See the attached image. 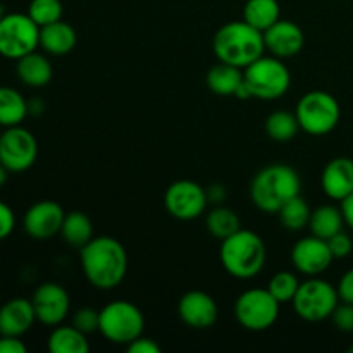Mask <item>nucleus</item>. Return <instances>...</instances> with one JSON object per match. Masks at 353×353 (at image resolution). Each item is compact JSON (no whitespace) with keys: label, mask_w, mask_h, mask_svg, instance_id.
Instances as JSON below:
<instances>
[{"label":"nucleus","mask_w":353,"mask_h":353,"mask_svg":"<svg viewBox=\"0 0 353 353\" xmlns=\"http://www.w3.org/2000/svg\"><path fill=\"white\" fill-rule=\"evenodd\" d=\"M85 278L99 290H114L128 272V254L119 240L112 236H93L79 250Z\"/></svg>","instance_id":"obj_1"},{"label":"nucleus","mask_w":353,"mask_h":353,"mask_svg":"<svg viewBox=\"0 0 353 353\" xmlns=\"http://www.w3.org/2000/svg\"><path fill=\"white\" fill-rule=\"evenodd\" d=\"M212 50L219 62L245 69L264 55V33L247 21L226 23L214 34Z\"/></svg>","instance_id":"obj_2"},{"label":"nucleus","mask_w":353,"mask_h":353,"mask_svg":"<svg viewBox=\"0 0 353 353\" xmlns=\"http://www.w3.org/2000/svg\"><path fill=\"white\" fill-rule=\"evenodd\" d=\"M300 174L286 164H271L254 176L250 185V199L259 210L278 214L288 200L300 195Z\"/></svg>","instance_id":"obj_3"},{"label":"nucleus","mask_w":353,"mask_h":353,"mask_svg":"<svg viewBox=\"0 0 353 353\" xmlns=\"http://www.w3.org/2000/svg\"><path fill=\"white\" fill-rule=\"evenodd\" d=\"M224 271L236 279H252L261 274L268 261L265 243L257 233L240 230L223 240L219 250Z\"/></svg>","instance_id":"obj_4"},{"label":"nucleus","mask_w":353,"mask_h":353,"mask_svg":"<svg viewBox=\"0 0 353 353\" xmlns=\"http://www.w3.org/2000/svg\"><path fill=\"white\" fill-rule=\"evenodd\" d=\"M243 81L254 99L276 100L290 90L292 74L279 57L262 55L245 68Z\"/></svg>","instance_id":"obj_5"},{"label":"nucleus","mask_w":353,"mask_h":353,"mask_svg":"<svg viewBox=\"0 0 353 353\" xmlns=\"http://www.w3.org/2000/svg\"><path fill=\"white\" fill-rule=\"evenodd\" d=\"M145 317L134 303L116 300L100 309L99 331L107 341L116 345H130L143 334Z\"/></svg>","instance_id":"obj_6"},{"label":"nucleus","mask_w":353,"mask_h":353,"mask_svg":"<svg viewBox=\"0 0 353 353\" xmlns=\"http://www.w3.org/2000/svg\"><path fill=\"white\" fill-rule=\"evenodd\" d=\"M295 116L299 119L300 130L310 137H324L338 126L341 109L338 100L331 93L312 90L299 100Z\"/></svg>","instance_id":"obj_7"},{"label":"nucleus","mask_w":353,"mask_h":353,"mask_svg":"<svg viewBox=\"0 0 353 353\" xmlns=\"http://www.w3.org/2000/svg\"><path fill=\"white\" fill-rule=\"evenodd\" d=\"M293 310L307 323H321L333 316L334 309L340 303L338 290L324 279L309 278L300 283L299 292L293 299Z\"/></svg>","instance_id":"obj_8"},{"label":"nucleus","mask_w":353,"mask_h":353,"mask_svg":"<svg viewBox=\"0 0 353 353\" xmlns=\"http://www.w3.org/2000/svg\"><path fill=\"white\" fill-rule=\"evenodd\" d=\"M38 47L40 26L28 16V12H7L0 21V55L17 61Z\"/></svg>","instance_id":"obj_9"},{"label":"nucleus","mask_w":353,"mask_h":353,"mask_svg":"<svg viewBox=\"0 0 353 353\" xmlns=\"http://www.w3.org/2000/svg\"><path fill=\"white\" fill-rule=\"evenodd\" d=\"M281 303L268 288H252L241 293L234 303V316L240 326L248 331H265L274 326Z\"/></svg>","instance_id":"obj_10"},{"label":"nucleus","mask_w":353,"mask_h":353,"mask_svg":"<svg viewBox=\"0 0 353 353\" xmlns=\"http://www.w3.org/2000/svg\"><path fill=\"white\" fill-rule=\"evenodd\" d=\"M38 143L23 126L6 128L0 137V162L9 172H24L37 162Z\"/></svg>","instance_id":"obj_11"},{"label":"nucleus","mask_w":353,"mask_h":353,"mask_svg":"<svg viewBox=\"0 0 353 353\" xmlns=\"http://www.w3.org/2000/svg\"><path fill=\"white\" fill-rule=\"evenodd\" d=\"M209 203L203 186L192 179H179L169 185L164 193V205L168 212L178 221H195L205 212Z\"/></svg>","instance_id":"obj_12"},{"label":"nucleus","mask_w":353,"mask_h":353,"mask_svg":"<svg viewBox=\"0 0 353 353\" xmlns=\"http://www.w3.org/2000/svg\"><path fill=\"white\" fill-rule=\"evenodd\" d=\"M31 302H33L38 323L50 327L64 323L69 309H71V299H69L68 290L54 281L38 286L34 290Z\"/></svg>","instance_id":"obj_13"},{"label":"nucleus","mask_w":353,"mask_h":353,"mask_svg":"<svg viewBox=\"0 0 353 353\" xmlns=\"http://www.w3.org/2000/svg\"><path fill=\"white\" fill-rule=\"evenodd\" d=\"M333 261L334 257L331 254L327 241L314 236V234L300 238L292 248L293 268L302 274L309 276V278L323 274L333 264Z\"/></svg>","instance_id":"obj_14"},{"label":"nucleus","mask_w":353,"mask_h":353,"mask_svg":"<svg viewBox=\"0 0 353 353\" xmlns=\"http://www.w3.org/2000/svg\"><path fill=\"white\" fill-rule=\"evenodd\" d=\"M65 212L54 200H40L26 210L23 217V228L34 240H48L61 234Z\"/></svg>","instance_id":"obj_15"},{"label":"nucleus","mask_w":353,"mask_h":353,"mask_svg":"<svg viewBox=\"0 0 353 353\" xmlns=\"http://www.w3.org/2000/svg\"><path fill=\"white\" fill-rule=\"evenodd\" d=\"M178 316L192 330H209L219 317V307L209 293L192 290L179 299Z\"/></svg>","instance_id":"obj_16"},{"label":"nucleus","mask_w":353,"mask_h":353,"mask_svg":"<svg viewBox=\"0 0 353 353\" xmlns=\"http://www.w3.org/2000/svg\"><path fill=\"white\" fill-rule=\"evenodd\" d=\"M264 45L265 50L271 52L274 57H295L305 45V34L302 28L293 21L279 19L264 31Z\"/></svg>","instance_id":"obj_17"},{"label":"nucleus","mask_w":353,"mask_h":353,"mask_svg":"<svg viewBox=\"0 0 353 353\" xmlns=\"http://www.w3.org/2000/svg\"><path fill=\"white\" fill-rule=\"evenodd\" d=\"M323 192L331 200L347 199L353 193V161L348 157H336L330 161L321 176Z\"/></svg>","instance_id":"obj_18"},{"label":"nucleus","mask_w":353,"mask_h":353,"mask_svg":"<svg viewBox=\"0 0 353 353\" xmlns=\"http://www.w3.org/2000/svg\"><path fill=\"white\" fill-rule=\"evenodd\" d=\"M37 321L33 302L28 299H12L0 307V334L23 336Z\"/></svg>","instance_id":"obj_19"},{"label":"nucleus","mask_w":353,"mask_h":353,"mask_svg":"<svg viewBox=\"0 0 353 353\" xmlns=\"http://www.w3.org/2000/svg\"><path fill=\"white\" fill-rule=\"evenodd\" d=\"M16 74L21 79V83H24L26 86L41 88V86H47L52 81L54 68H52L50 61L43 54H38L34 50L31 54L24 55V57L17 59Z\"/></svg>","instance_id":"obj_20"},{"label":"nucleus","mask_w":353,"mask_h":353,"mask_svg":"<svg viewBox=\"0 0 353 353\" xmlns=\"http://www.w3.org/2000/svg\"><path fill=\"white\" fill-rule=\"evenodd\" d=\"M76 41L74 28L62 19L40 28V47L50 55H68L76 47Z\"/></svg>","instance_id":"obj_21"},{"label":"nucleus","mask_w":353,"mask_h":353,"mask_svg":"<svg viewBox=\"0 0 353 353\" xmlns=\"http://www.w3.org/2000/svg\"><path fill=\"white\" fill-rule=\"evenodd\" d=\"M28 116V100L12 86H0V126H21Z\"/></svg>","instance_id":"obj_22"},{"label":"nucleus","mask_w":353,"mask_h":353,"mask_svg":"<svg viewBox=\"0 0 353 353\" xmlns=\"http://www.w3.org/2000/svg\"><path fill=\"white\" fill-rule=\"evenodd\" d=\"M50 353H88L90 343L86 334L76 330L74 326H59L54 327L47 341Z\"/></svg>","instance_id":"obj_23"},{"label":"nucleus","mask_w":353,"mask_h":353,"mask_svg":"<svg viewBox=\"0 0 353 353\" xmlns=\"http://www.w3.org/2000/svg\"><path fill=\"white\" fill-rule=\"evenodd\" d=\"M207 86L219 97H234L236 90L243 83V72L240 68L219 62L207 72Z\"/></svg>","instance_id":"obj_24"},{"label":"nucleus","mask_w":353,"mask_h":353,"mask_svg":"<svg viewBox=\"0 0 353 353\" xmlns=\"http://www.w3.org/2000/svg\"><path fill=\"white\" fill-rule=\"evenodd\" d=\"M343 212L340 207L334 205H321L316 210H312L309 221L310 234L323 240H330L336 233L343 231Z\"/></svg>","instance_id":"obj_25"},{"label":"nucleus","mask_w":353,"mask_h":353,"mask_svg":"<svg viewBox=\"0 0 353 353\" xmlns=\"http://www.w3.org/2000/svg\"><path fill=\"white\" fill-rule=\"evenodd\" d=\"M61 236L69 247L81 250L93 238L92 219L85 212H79V210L65 214L64 223H62L61 228Z\"/></svg>","instance_id":"obj_26"},{"label":"nucleus","mask_w":353,"mask_h":353,"mask_svg":"<svg viewBox=\"0 0 353 353\" xmlns=\"http://www.w3.org/2000/svg\"><path fill=\"white\" fill-rule=\"evenodd\" d=\"M281 19L278 0H247L243 7V21L264 33L268 28Z\"/></svg>","instance_id":"obj_27"},{"label":"nucleus","mask_w":353,"mask_h":353,"mask_svg":"<svg viewBox=\"0 0 353 353\" xmlns=\"http://www.w3.org/2000/svg\"><path fill=\"white\" fill-rule=\"evenodd\" d=\"M205 224L209 233L221 241L226 240L228 236H231V234H234L236 231L241 230V223L238 214L223 205H217L216 209H212L207 214Z\"/></svg>","instance_id":"obj_28"},{"label":"nucleus","mask_w":353,"mask_h":353,"mask_svg":"<svg viewBox=\"0 0 353 353\" xmlns=\"http://www.w3.org/2000/svg\"><path fill=\"white\" fill-rule=\"evenodd\" d=\"M299 131L300 124L295 112L276 110V112L269 114L268 121H265V133H268V137L274 141L293 140Z\"/></svg>","instance_id":"obj_29"},{"label":"nucleus","mask_w":353,"mask_h":353,"mask_svg":"<svg viewBox=\"0 0 353 353\" xmlns=\"http://www.w3.org/2000/svg\"><path fill=\"white\" fill-rule=\"evenodd\" d=\"M279 221H281L283 228L290 231H300L305 226H309L310 221V207L307 205L305 200L300 195H296L295 199L288 200L281 209L278 210Z\"/></svg>","instance_id":"obj_30"},{"label":"nucleus","mask_w":353,"mask_h":353,"mask_svg":"<svg viewBox=\"0 0 353 353\" xmlns=\"http://www.w3.org/2000/svg\"><path fill=\"white\" fill-rule=\"evenodd\" d=\"M299 286H300V281L293 272L281 271L269 279L268 290L279 303H286V302H293L296 292H299Z\"/></svg>","instance_id":"obj_31"},{"label":"nucleus","mask_w":353,"mask_h":353,"mask_svg":"<svg viewBox=\"0 0 353 353\" xmlns=\"http://www.w3.org/2000/svg\"><path fill=\"white\" fill-rule=\"evenodd\" d=\"M28 16L40 28L55 23L62 17L61 0H31L28 7Z\"/></svg>","instance_id":"obj_32"},{"label":"nucleus","mask_w":353,"mask_h":353,"mask_svg":"<svg viewBox=\"0 0 353 353\" xmlns=\"http://www.w3.org/2000/svg\"><path fill=\"white\" fill-rule=\"evenodd\" d=\"M99 316L100 310L92 309V307H81L72 314L71 324L81 333L92 334L99 331Z\"/></svg>","instance_id":"obj_33"},{"label":"nucleus","mask_w":353,"mask_h":353,"mask_svg":"<svg viewBox=\"0 0 353 353\" xmlns=\"http://www.w3.org/2000/svg\"><path fill=\"white\" fill-rule=\"evenodd\" d=\"M333 324L336 326V330L343 331V333H352L353 331V303H338L336 309H334L333 316Z\"/></svg>","instance_id":"obj_34"},{"label":"nucleus","mask_w":353,"mask_h":353,"mask_svg":"<svg viewBox=\"0 0 353 353\" xmlns=\"http://www.w3.org/2000/svg\"><path fill=\"white\" fill-rule=\"evenodd\" d=\"M330 245V250L333 254L334 259H345L352 254L353 250V241L345 231H340L334 236H331L330 240H326Z\"/></svg>","instance_id":"obj_35"},{"label":"nucleus","mask_w":353,"mask_h":353,"mask_svg":"<svg viewBox=\"0 0 353 353\" xmlns=\"http://www.w3.org/2000/svg\"><path fill=\"white\" fill-rule=\"evenodd\" d=\"M16 228V216L14 210L7 205L6 202L0 200V241L9 238Z\"/></svg>","instance_id":"obj_36"},{"label":"nucleus","mask_w":353,"mask_h":353,"mask_svg":"<svg viewBox=\"0 0 353 353\" xmlns=\"http://www.w3.org/2000/svg\"><path fill=\"white\" fill-rule=\"evenodd\" d=\"M28 348L21 336H7L0 334V353H26Z\"/></svg>","instance_id":"obj_37"},{"label":"nucleus","mask_w":353,"mask_h":353,"mask_svg":"<svg viewBox=\"0 0 353 353\" xmlns=\"http://www.w3.org/2000/svg\"><path fill=\"white\" fill-rule=\"evenodd\" d=\"M336 290L341 302L353 303V269H350V271H347L343 276H341Z\"/></svg>","instance_id":"obj_38"},{"label":"nucleus","mask_w":353,"mask_h":353,"mask_svg":"<svg viewBox=\"0 0 353 353\" xmlns=\"http://www.w3.org/2000/svg\"><path fill=\"white\" fill-rule=\"evenodd\" d=\"M128 352L130 353H159L161 352V347H159L154 340H150V338L140 336L128 345Z\"/></svg>","instance_id":"obj_39"},{"label":"nucleus","mask_w":353,"mask_h":353,"mask_svg":"<svg viewBox=\"0 0 353 353\" xmlns=\"http://www.w3.org/2000/svg\"><path fill=\"white\" fill-rule=\"evenodd\" d=\"M205 193H207V200H209V203H214V205H221V203L228 199L226 188H224L223 185H217V183L207 186Z\"/></svg>","instance_id":"obj_40"},{"label":"nucleus","mask_w":353,"mask_h":353,"mask_svg":"<svg viewBox=\"0 0 353 353\" xmlns=\"http://www.w3.org/2000/svg\"><path fill=\"white\" fill-rule=\"evenodd\" d=\"M340 209H341V212H343L345 224L353 230V193L352 195H348L345 200H341Z\"/></svg>","instance_id":"obj_41"},{"label":"nucleus","mask_w":353,"mask_h":353,"mask_svg":"<svg viewBox=\"0 0 353 353\" xmlns=\"http://www.w3.org/2000/svg\"><path fill=\"white\" fill-rule=\"evenodd\" d=\"M43 109H45V103L41 99L28 100V112H30L31 116H40V114L43 112Z\"/></svg>","instance_id":"obj_42"},{"label":"nucleus","mask_w":353,"mask_h":353,"mask_svg":"<svg viewBox=\"0 0 353 353\" xmlns=\"http://www.w3.org/2000/svg\"><path fill=\"white\" fill-rule=\"evenodd\" d=\"M7 176H9V171H7L6 165L0 162V188H2V186L7 183Z\"/></svg>","instance_id":"obj_43"},{"label":"nucleus","mask_w":353,"mask_h":353,"mask_svg":"<svg viewBox=\"0 0 353 353\" xmlns=\"http://www.w3.org/2000/svg\"><path fill=\"white\" fill-rule=\"evenodd\" d=\"M6 14H7L6 6H2V3H0V21H2L3 17H6Z\"/></svg>","instance_id":"obj_44"},{"label":"nucleus","mask_w":353,"mask_h":353,"mask_svg":"<svg viewBox=\"0 0 353 353\" xmlns=\"http://www.w3.org/2000/svg\"><path fill=\"white\" fill-rule=\"evenodd\" d=\"M0 137H2V126H0Z\"/></svg>","instance_id":"obj_45"},{"label":"nucleus","mask_w":353,"mask_h":353,"mask_svg":"<svg viewBox=\"0 0 353 353\" xmlns=\"http://www.w3.org/2000/svg\"><path fill=\"white\" fill-rule=\"evenodd\" d=\"M350 353H353V347H352V348H350Z\"/></svg>","instance_id":"obj_46"}]
</instances>
